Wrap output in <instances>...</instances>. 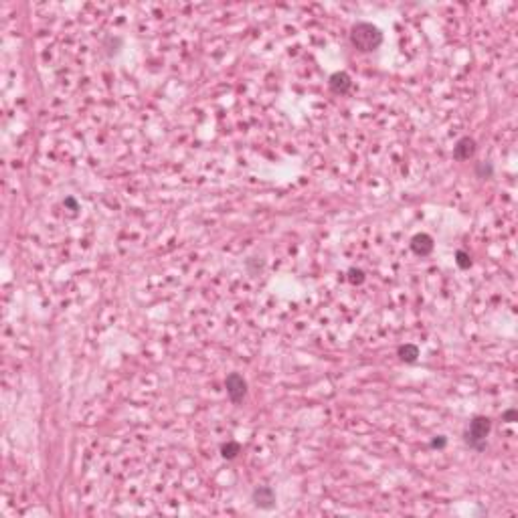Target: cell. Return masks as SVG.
I'll use <instances>...</instances> for the list:
<instances>
[{"mask_svg":"<svg viewBox=\"0 0 518 518\" xmlns=\"http://www.w3.org/2000/svg\"><path fill=\"white\" fill-rule=\"evenodd\" d=\"M350 43L362 53H371L383 45V33L373 23H356L350 29Z\"/></svg>","mask_w":518,"mask_h":518,"instance_id":"cell-1","label":"cell"},{"mask_svg":"<svg viewBox=\"0 0 518 518\" xmlns=\"http://www.w3.org/2000/svg\"><path fill=\"white\" fill-rule=\"evenodd\" d=\"M490 431H492V419L484 417V415H478L468 423V427H465L463 441H465V445H470L476 451H484L488 447L486 439H488Z\"/></svg>","mask_w":518,"mask_h":518,"instance_id":"cell-2","label":"cell"},{"mask_svg":"<svg viewBox=\"0 0 518 518\" xmlns=\"http://www.w3.org/2000/svg\"><path fill=\"white\" fill-rule=\"evenodd\" d=\"M225 387H227L229 399H231L235 405H239V403L247 397V381H245L239 373H231V375L227 377V381H225Z\"/></svg>","mask_w":518,"mask_h":518,"instance_id":"cell-3","label":"cell"},{"mask_svg":"<svg viewBox=\"0 0 518 518\" xmlns=\"http://www.w3.org/2000/svg\"><path fill=\"white\" fill-rule=\"evenodd\" d=\"M251 502L259 510H274L276 508V492L270 486H257L251 492Z\"/></svg>","mask_w":518,"mask_h":518,"instance_id":"cell-4","label":"cell"},{"mask_svg":"<svg viewBox=\"0 0 518 518\" xmlns=\"http://www.w3.org/2000/svg\"><path fill=\"white\" fill-rule=\"evenodd\" d=\"M476 154V140L470 136H463L457 140V144L453 146V158L455 160H470Z\"/></svg>","mask_w":518,"mask_h":518,"instance_id":"cell-5","label":"cell"},{"mask_svg":"<svg viewBox=\"0 0 518 518\" xmlns=\"http://www.w3.org/2000/svg\"><path fill=\"white\" fill-rule=\"evenodd\" d=\"M433 247H435V243H433V239L427 233H419V235H415L411 239V249H413V253H415V255L427 257V255H431Z\"/></svg>","mask_w":518,"mask_h":518,"instance_id":"cell-6","label":"cell"},{"mask_svg":"<svg viewBox=\"0 0 518 518\" xmlns=\"http://www.w3.org/2000/svg\"><path fill=\"white\" fill-rule=\"evenodd\" d=\"M328 85H330V89H332L334 93L344 95V93H348V91H350V87H352V79H350V75H348L346 71H336V73H332V75H330Z\"/></svg>","mask_w":518,"mask_h":518,"instance_id":"cell-7","label":"cell"},{"mask_svg":"<svg viewBox=\"0 0 518 518\" xmlns=\"http://www.w3.org/2000/svg\"><path fill=\"white\" fill-rule=\"evenodd\" d=\"M419 356V348L415 344H403L399 346V358L405 362H415Z\"/></svg>","mask_w":518,"mask_h":518,"instance_id":"cell-8","label":"cell"},{"mask_svg":"<svg viewBox=\"0 0 518 518\" xmlns=\"http://www.w3.org/2000/svg\"><path fill=\"white\" fill-rule=\"evenodd\" d=\"M239 451H241V445H239L237 441H227V443L221 447V453H223L225 459H235Z\"/></svg>","mask_w":518,"mask_h":518,"instance_id":"cell-9","label":"cell"},{"mask_svg":"<svg viewBox=\"0 0 518 518\" xmlns=\"http://www.w3.org/2000/svg\"><path fill=\"white\" fill-rule=\"evenodd\" d=\"M476 174H478V178H492L494 176L492 162H478L476 164Z\"/></svg>","mask_w":518,"mask_h":518,"instance_id":"cell-10","label":"cell"},{"mask_svg":"<svg viewBox=\"0 0 518 518\" xmlns=\"http://www.w3.org/2000/svg\"><path fill=\"white\" fill-rule=\"evenodd\" d=\"M348 282L350 284H362L365 282V272L358 270V268H350L348 270Z\"/></svg>","mask_w":518,"mask_h":518,"instance_id":"cell-11","label":"cell"},{"mask_svg":"<svg viewBox=\"0 0 518 518\" xmlns=\"http://www.w3.org/2000/svg\"><path fill=\"white\" fill-rule=\"evenodd\" d=\"M455 257H457V266H459L461 270H468V268L472 266V257L465 253V251H457Z\"/></svg>","mask_w":518,"mask_h":518,"instance_id":"cell-12","label":"cell"},{"mask_svg":"<svg viewBox=\"0 0 518 518\" xmlns=\"http://www.w3.org/2000/svg\"><path fill=\"white\" fill-rule=\"evenodd\" d=\"M516 417H518V411L516 409H508L504 415H502V421H506V423H514L516 421Z\"/></svg>","mask_w":518,"mask_h":518,"instance_id":"cell-13","label":"cell"},{"mask_svg":"<svg viewBox=\"0 0 518 518\" xmlns=\"http://www.w3.org/2000/svg\"><path fill=\"white\" fill-rule=\"evenodd\" d=\"M445 443H447V441H445V437H441V435H439L437 439H433V441H431V447L441 449V447H445Z\"/></svg>","mask_w":518,"mask_h":518,"instance_id":"cell-14","label":"cell"},{"mask_svg":"<svg viewBox=\"0 0 518 518\" xmlns=\"http://www.w3.org/2000/svg\"><path fill=\"white\" fill-rule=\"evenodd\" d=\"M65 204H67V206H71V209H73V211L77 209V202H75L73 198H65Z\"/></svg>","mask_w":518,"mask_h":518,"instance_id":"cell-15","label":"cell"}]
</instances>
